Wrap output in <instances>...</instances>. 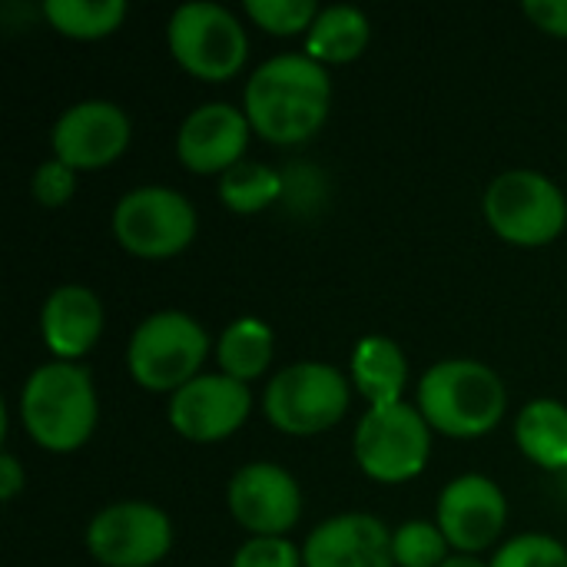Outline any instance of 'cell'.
I'll list each match as a JSON object with an SVG mask.
<instances>
[{"label": "cell", "instance_id": "cell-1", "mask_svg": "<svg viewBox=\"0 0 567 567\" xmlns=\"http://www.w3.org/2000/svg\"><path fill=\"white\" fill-rule=\"evenodd\" d=\"M332 106L329 70L309 53H279L256 66L243 93V113L266 143L292 146L316 136Z\"/></svg>", "mask_w": 567, "mask_h": 567}, {"label": "cell", "instance_id": "cell-30", "mask_svg": "<svg viewBox=\"0 0 567 567\" xmlns=\"http://www.w3.org/2000/svg\"><path fill=\"white\" fill-rule=\"evenodd\" d=\"M23 485H27V475H23L20 462L10 452H3L0 455V498L3 502H13L23 492Z\"/></svg>", "mask_w": 567, "mask_h": 567}, {"label": "cell", "instance_id": "cell-29", "mask_svg": "<svg viewBox=\"0 0 567 567\" xmlns=\"http://www.w3.org/2000/svg\"><path fill=\"white\" fill-rule=\"evenodd\" d=\"M522 13L545 33L567 37V0H525Z\"/></svg>", "mask_w": 567, "mask_h": 567}, {"label": "cell", "instance_id": "cell-14", "mask_svg": "<svg viewBox=\"0 0 567 567\" xmlns=\"http://www.w3.org/2000/svg\"><path fill=\"white\" fill-rule=\"evenodd\" d=\"M505 522V492L488 475H458L439 495V528L458 555H478L495 545Z\"/></svg>", "mask_w": 567, "mask_h": 567}, {"label": "cell", "instance_id": "cell-22", "mask_svg": "<svg viewBox=\"0 0 567 567\" xmlns=\"http://www.w3.org/2000/svg\"><path fill=\"white\" fill-rule=\"evenodd\" d=\"M43 17L56 33L70 40H100L123 23L126 3L123 0H43Z\"/></svg>", "mask_w": 567, "mask_h": 567}, {"label": "cell", "instance_id": "cell-21", "mask_svg": "<svg viewBox=\"0 0 567 567\" xmlns=\"http://www.w3.org/2000/svg\"><path fill=\"white\" fill-rule=\"evenodd\" d=\"M216 362L219 372L236 382L259 379L272 362V329L256 316H243L229 322L216 342Z\"/></svg>", "mask_w": 567, "mask_h": 567}, {"label": "cell", "instance_id": "cell-9", "mask_svg": "<svg viewBox=\"0 0 567 567\" xmlns=\"http://www.w3.org/2000/svg\"><path fill=\"white\" fill-rule=\"evenodd\" d=\"M113 236L136 259H169L196 239V209L169 186H140L113 206Z\"/></svg>", "mask_w": 567, "mask_h": 567}, {"label": "cell", "instance_id": "cell-20", "mask_svg": "<svg viewBox=\"0 0 567 567\" xmlns=\"http://www.w3.org/2000/svg\"><path fill=\"white\" fill-rule=\"evenodd\" d=\"M372 23L359 7H326L306 33V53L326 63H352L365 53Z\"/></svg>", "mask_w": 567, "mask_h": 567}, {"label": "cell", "instance_id": "cell-7", "mask_svg": "<svg viewBox=\"0 0 567 567\" xmlns=\"http://www.w3.org/2000/svg\"><path fill=\"white\" fill-rule=\"evenodd\" d=\"M173 60L196 80L223 83L239 73L249 53L246 30L236 13L213 0H193L173 10L166 23Z\"/></svg>", "mask_w": 567, "mask_h": 567}, {"label": "cell", "instance_id": "cell-13", "mask_svg": "<svg viewBox=\"0 0 567 567\" xmlns=\"http://www.w3.org/2000/svg\"><path fill=\"white\" fill-rule=\"evenodd\" d=\"M252 409V395L246 382H236L223 372L196 375L169 399V425L186 442H223L243 429Z\"/></svg>", "mask_w": 567, "mask_h": 567}, {"label": "cell", "instance_id": "cell-24", "mask_svg": "<svg viewBox=\"0 0 567 567\" xmlns=\"http://www.w3.org/2000/svg\"><path fill=\"white\" fill-rule=\"evenodd\" d=\"M449 548V538L432 522H405L392 532V558L399 567H442Z\"/></svg>", "mask_w": 567, "mask_h": 567}, {"label": "cell", "instance_id": "cell-6", "mask_svg": "<svg viewBox=\"0 0 567 567\" xmlns=\"http://www.w3.org/2000/svg\"><path fill=\"white\" fill-rule=\"evenodd\" d=\"M352 382L329 362H296L266 385V419L296 439L329 432L349 412Z\"/></svg>", "mask_w": 567, "mask_h": 567}, {"label": "cell", "instance_id": "cell-28", "mask_svg": "<svg viewBox=\"0 0 567 567\" xmlns=\"http://www.w3.org/2000/svg\"><path fill=\"white\" fill-rule=\"evenodd\" d=\"M233 567H302V551L289 538H249L233 555Z\"/></svg>", "mask_w": 567, "mask_h": 567}, {"label": "cell", "instance_id": "cell-12", "mask_svg": "<svg viewBox=\"0 0 567 567\" xmlns=\"http://www.w3.org/2000/svg\"><path fill=\"white\" fill-rule=\"evenodd\" d=\"M226 505L252 538H286L302 515V492L282 465L252 462L229 478Z\"/></svg>", "mask_w": 567, "mask_h": 567}, {"label": "cell", "instance_id": "cell-16", "mask_svg": "<svg viewBox=\"0 0 567 567\" xmlns=\"http://www.w3.org/2000/svg\"><path fill=\"white\" fill-rule=\"evenodd\" d=\"M306 567H395L392 532L362 512L322 522L302 545Z\"/></svg>", "mask_w": 567, "mask_h": 567}, {"label": "cell", "instance_id": "cell-3", "mask_svg": "<svg viewBox=\"0 0 567 567\" xmlns=\"http://www.w3.org/2000/svg\"><path fill=\"white\" fill-rule=\"evenodd\" d=\"M96 419V389L83 365L53 359L23 382L20 422L40 449L56 455L76 452L93 435Z\"/></svg>", "mask_w": 567, "mask_h": 567}, {"label": "cell", "instance_id": "cell-18", "mask_svg": "<svg viewBox=\"0 0 567 567\" xmlns=\"http://www.w3.org/2000/svg\"><path fill=\"white\" fill-rule=\"evenodd\" d=\"M349 382L362 399H369V409L399 405L405 382H409L405 352L389 336L359 339V346L352 349V359H349Z\"/></svg>", "mask_w": 567, "mask_h": 567}, {"label": "cell", "instance_id": "cell-19", "mask_svg": "<svg viewBox=\"0 0 567 567\" xmlns=\"http://www.w3.org/2000/svg\"><path fill=\"white\" fill-rule=\"evenodd\" d=\"M515 442L528 462L545 472L567 468V405L558 399H535L515 422Z\"/></svg>", "mask_w": 567, "mask_h": 567}, {"label": "cell", "instance_id": "cell-26", "mask_svg": "<svg viewBox=\"0 0 567 567\" xmlns=\"http://www.w3.org/2000/svg\"><path fill=\"white\" fill-rule=\"evenodd\" d=\"M492 567H567V548L551 535H518L498 548Z\"/></svg>", "mask_w": 567, "mask_h": 567}, {"label": "cell", "instance_id": "cell-11", "mask_svg": "<svg viewBox=\"0 0 567 567\" xmlns=\"http://www.w3.org/2000/svg\"><path fill=\"white\" fill-rule=\"evenodd\" d=\"M130 136L133 126L123 106L110 100H80L56 116L50 130V146L56 159L83 173L116 163L126 153Z\"/></svg>", "mask_w": 567, "mask_h": 567}, {"label": "cell", "instance_id": "cell-2", "mask_svg": "<svg viewBox=\"0 0 567 567\" xmlns=\"http://www.w3.org/2000/svg\"><path fill=\"white\" fill-rule=\"evenodd\" d=\"M508 409L502 375L475 359L435 362L419 382V412L452 439H482L498 429Z\"/></svg>", "mask_w": 567, "mask_h": 567}, {"label": "cell", "instance_id": "cell-5", "mask_svg": "<svg viewBox=\"0 0 567 567\" xmlns=\"http://www.w3.org/2000/svg\"><path fill=\"white\" fill-rule=\"evenodd\" d=\"M485 219L498 239L512 246H548L567 226L565 193L535 169H508L495 176L482 199Z\"/></svg>", "mask_w": 567, "mask_h": 567}, {"label": "cell", "instance_id": "cell-23", "mask_svg": "<svg viewBox=\"0 0 567 567\" xmlns=\"http://www.w3.org/2000/svg\"><path fill=\"white\" fill-rule=\"evenodd\" d=\"M279 196H282V176L266 163L243 159V163H236L233 169H226L219 176V199H223L226 209H233L239 216L262 213Z\"/></svg>", "mask_w": 567, "mask_h": 567}, {"label": "cell", "instance_id": "cell-15", "mask_svg": "<svg viewBox=\"0 0 567 567\" xmlns=\"http://www.w3.org/2000/svg\"><path fill=\"white\" fill-rule=\"evenodd\" d=\"M249 120L233 103H203L196 106L176 133V159L199 176L226 173L243 163L249 146Z\"/></svg>", "mask_w": 567, "mask_h": 567}, {"label": "cell", "instance_id": "cell-8", "mask_svg": "<svg viewBox=\"0 0 567 567\" xmlns=\"http://www.w3.org/2000/svg\"><path fill=\"white\" fill-rule=\"evenodd\" d=\"M352 452L359 468L382 485L412 482L432 455V425L419 405H382L369 409L355 429Z\"/></svg>", "mask_w": 567, "mask_h": 567}, {"label": "cell", "instance_id": "cell-27", "mask_svg": "<svg viewBox=\"0 0 567 567\" xmlns=\"http://www.w3.org/2000/svg\"><path fill=\"white\" fill-rule=\"evenodd\" d=\"M30 189H33V199H37L40 206L60 209V206L70 203L73 193H76V169L53 156V159H47V163L37 166L33 186H30Z\"/></svg>", "mask_w": 567, "mask_h": 567}, {"label": "cell", "instance_id": "cell-17", "mask_svg": "<svg viewBox=\"0 0 567 567\" xmlns=\"http://www.w3.org/2000/svg\"><path fill=\"white\" fill-rule=\"evenodd\" d=\"M103 302L93 289L80 282L56 286L40 309V336L56 362H73L86 355L103 336Z\"/></svg>", "mask_w": 567, "mask_h": 567}, {"label": "cell", "instance_id": "cell-10", "mask_svg": "<svg viewBox=\"0 0 567 567\" xmlns=\"http://www.w3.org/2000/svg\"><path fill=\"white\" fill-rule=\"evenodd\" d=\"M173 548L169 515L150 502H116L86 525V551L103 567H153Z\"/></svg>", "mask_w": 567, "mask_h": 567}, {"label": "cell", "instance_id": "cell-4", "mask_svg": "<svg viewBox=\"0 0 567 567\" xmlns=\"http://www.w3.org/2000/svg\"><path fill=\"white\" fill-rule=\"evenodd\" d=\"M206 355V329L179 309H163L133 329L126 346V369L140 389L173 395L199 375Z\"/></svg>", "mask_w": 567, "mask_h": 567}, {"label": "cell", "instance_id": "cell-25", "mask_svg": "<svg viewBox=\"0 0 567 567\" xmlns=\"http://www.w3.org/2000/svg\"><path fill=\"white\" fill-rule=\"evenodd\" d=\"M246 17L276 37L309 33V27L319 17V7L312 0H246Z\"/></svg>", "mask_w": 567, "mask_h": 567}, {"label": "cell", "instance_id": "cell-31", "mask_svg": "<svg viewBox=\"0 0 567 567\" xmlns=\"http://www.w3.org/2000/svg\"><path fill=\"white\" fill-rule=\"evenodd\" d=\"M442 567H492V565H482L478 558H472V555H455V558H449Z\"/></svg>", "mask_w": 567, "mask_h": 567}]
</instances>
